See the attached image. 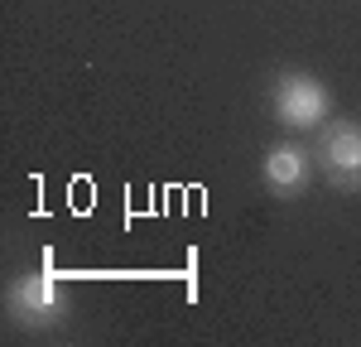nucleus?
Wrapping results in <instances>:
<instances>
[{"mask_svg":"<svg viewBox=\"0 0 361 347\" xmlns=\"http://www.w3.org/2000/svg\"><path fill=\"white\" fill-rule=\"evenodd\" d=\"M313 145H275V150H265V159H260V178H265V188H270V198L279 202H294L308 193V183H313Z\"/></svg>","mask_w":361,"mask_h":347,"instance_id":"20e7f679","label":"nucleus"},{"mask_svg":"<svg viewBox=\"0 0 361 347\" xmlns=\"http://www.w3.org/2000/svg\"><path fill=\"white\" fill-rule=\"evenodd\" d=\"M5 318L20 333H54L73 318V289L63 285L54 265H34L5 285Z\"/></svg>","mask_w":361,"mask_h":347,"instance_id":"f257e3e1","label":"nucleus"},{"mask_svg":"<svg viewBox=\"0 0 361 347\" xmlns=\"http://www.w3.org/2000/svg\"><path fill=\"white\" fill-rule=\"evenodd\" d=\"M313 164L318 178L337 193H361V121H323L313 130Z\"/></svg>","mask_w":361,"mask_h":347,"instance_id":"7ed1b4c3","label":"nucleus"},{"mask_svg":"<svg viewBox=\"0 0 361 347\" xmlns=\"http://www.w3.org/2000/svg\"><path fill=\"white\" fill-rule=\"evenodd\" d=\"M265 106L284 130L294 135H313L328 116H333V92L318 83L313 73H299V68H284L270 78L265 87Z\"/></svg>","mask_w":361,"mask_h":347,"instance_id":"f03ea898","label":"nucleus"}]
</instances>
